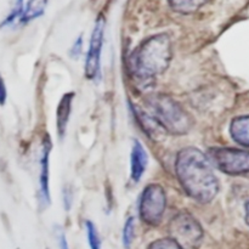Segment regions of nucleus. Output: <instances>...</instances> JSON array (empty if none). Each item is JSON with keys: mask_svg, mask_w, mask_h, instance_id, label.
<instances>
[{"mask_svg": "<svg viewBox=\"0 0 249 249\" xmlns=\"http://www.w3.org/2000/svg\"><path fill=\"white\" fill-rule=\"evenodd\" d=\"M175 172L182 189L195 201L209 203L219 192V180L203 152L187 147L178 153Z\"/></svg>", "mask_w": 249, "mask_h": 249, "instance_id": "1", "label": "nucleus"}, {"mask_svg": "<svg viewBox=\"0 0 249 249\" xmlns=\"http://www.w3.org/2000/svg\"><path fill=\"white\" fill-rule=\"evenodd\" d=\"M173 57L172 40L167 34L146 39L131 56V71L140 80H150L165 72Z\"/></svg>", "mask_w": 249, "mask_h": 249, "instance_id": "2", "label": "nucleus"}, {"mask_svg": "<svg viewBox=\"0 0 249 249\" xmlns=\"http://www.w3.org/2000/svg\"><path fill=\"white\" fill-rule=\"evenodd\" d=\"M43 145V152H41L40 160V178H39L40 199L43 204L49 206V203H50V189H49V160H50L51 150L50 139H46Z\"/></svg>", "mask_w": 249, "mask_h": 249, "instance_id": "8", "label": "nucleus"}, {"mask_svg": "<svg viewBox=\"0 0 249 249\" xmlns=\"http://www.w3.org/2000/svg\"><path fill=\"white\" fill-rule=\"evenodd\" d=\"M148 249H182L172 238H162V240L155 241L150 245Z\"/></svg>", "mask_w": 249, "mask_h": 249, "instance_id": "17", "label": "nucleus"}, {"mask_svg": "<svg viewBox=\"0 0 249 249\" xmlns=\"http://www.w3.org/2000/svg\"><path fill=\"white\" fill-rule=\"evenodd\" d=\"M48 1L49 0H28L23 10V14H22L21 21L26 23V22L32 21V19L43 15Z\"/></svg>", "mask_w": 249, "mask_h": 249, "instance_id": "13", "label": "nucleus"}, {"mask_svg": "<svg viewBox=\"0 0 249 249\" xmlns=\"http://www.w3.org/2000/svg\"><path fill=\"white\" fill-rule=\"evenodd\" d=\"M148 157L146 150L141 145L140 141L135 140L131 148L130 156V177L131 180L138 182L141 179V177L145 173L146 167H147Z\"/></svg>", "mask_w": 249, "mask_h": 249, "instance_id": "9", "label": "nucleus"}, {"mask_svg": "<svg viewBox=\"0 0 249 249\" xmlns=\"http://www.w3.org/2000/svg\"><path fill=\"white\" fill-rule=\"evenodd\" d=\"M211 157L219 170L228 175H242L249 173V151L237 148H213Z\"/></svg>", "mask_w": 249, "mask_h": 249, "instance_id": "6", "label": "nucleus"}, {"mask_svg": "<svg viewBox=\"0 0 249 249\" xmlns=\"http://www.w3.org/2000/svg\"><path fill=\"white\" fill-rule=\"evenodd\" d=\"M58 243H60V249H70L67 240H66V236L63 233H61L60 237H58Z\"/></svg>", "mask_w": 249, "mask_h": 249, "instance_id": "20", "label": "nucleus"}, {"mask_svg": "<svg viewBox=\"0 0 249 249\" xmlns=\"http://www.w3.org/2000/svg\"><path fill=\"white\" fill-rule=\"evenodd\" d=\"M105 26H106L105 18L100 16L96 19V22H95L91 38H90L89 50H88L87 53L84 68L85 77L90 80H95L100 74V63H101L102 45H104Z\"/></svg>", "mask_w": 249, "mask_h": 249, "instance_id": "7", "label": "nucleus"}, {"mask_svg": "<svg viewBox=\"0 0 249 249\" xmlns=\"http://www.w3.org/2000/svg\"><path fill=\"white\" fill-rule=\"evenodd\" d=\"M165 192L160 185L151 184L145 187L140 198V218L147 225L156 226L162 221L165 212Z\"/></svg>", "mask_w": 249, "mask_h": 249, "instance_id": "5", "label": "nucleus"}, {"mask_svg": "<svg viewBox=\"0 0 249 249\" xmlns=\"http://www.w3.org/2000/svg\"><path fill=\"white\" fill-rule=\"evenodd\" d=\"M209 0H168L170 7L180 14H194L198 11Z\"/></svg>", "mask_w": 249, "mask_h": 249, "instance_id": "12", "label": "nucleus"}, {"mask_svg": "<svg viewBox=\"0 0 249 249\" xmlns=\"http://www.w3.org/2000/svg\"><path fill=\"white\" fill-rule=\"evenodd\" d=\"M6 97H7L6 87H5L4 79H2L1 75H0V105H1V106L5 104V101H6Z\"/></svg>", "mask_w": 249, "mask_h": 249, "instance_id": "19", "label": "nucleus"}, {"mask_svg": "<svg viewBox=\"0 0 249 249\" xmlns=\"http://www.w3.org/2000/svg\"><path fill=\"white\" fill-rule=\"evenodd\" d=\"M74 94L68 92L62 96V99L58 102L57 109H56V128H57V134L60 139L65 136L66 130H67V124L70 121L71 111H72V102Z\"/></svg>", "mask_w": 249, "mask_h": 249, "instance_id": "10", "label": "nucleus"}, {"mask_svg": "<svg viewBox=\"0 0 249 249\" xmlns=\"http://www.w3.org/2000/svg\"><path fill=\"white\" fill-rule=\"evenodd\" d=\"M245 209H246V223L249 225V201L246 203Z\"/></svg>", "mask_w": 249, "mask_h": 249, "instance_id": "21", "label": "nucleus"}, {"mask_svg": "<svg viewBox=\"0 0 249 249\" xmlns=\"http://www.w3.org/2000/svg\"><path fill=\"white\" fill-rule=\"evenodd\" d=\"M134 233H135V219L133 216L126 219L123 228V246L126 249L130 248L134 240Z\"/></svg>", "mask_w": 249, "mask_h": 249, "instance_id": "14", "label": "nucleus"}, {"mask_svg": "<svg viewBox=\"0 0 249 249\" xmlns=\"http://www.w3.org/2000/svg\"><path fill=\"white\" fill-rule=\"evenodd\" d=\"M169 233L182 249H197L203 240V229L187 212H181L172 219Z\"/></svg>", "mask_w": 249, "mask_h": 249, "instance_id": "4", "label": "nucleus"}, {"mask_svg": "<svg viewBox=\"0 0 249 249\" xmlns=\"http://www.w3.org/2000/svg\"><path fill=\"white\" fill-rule=\"evenodd\" d=\"M87 226V235H88V241H89V246L91 249H101V240H100L99 232H97V229L91 221L88 220L85 223Z\"/></svg>", "mask_w": 249, "mask_h": 249, "instance_id": "15", "label": "nucleus"}, {"mask_svg": "<svg viewBox=\"0 0 249 249\" xmlns=\"http://www.w3.org/2000/svg\"><path fill=\"white\" fill-rule=\"evenodd\" d=\"M23 10H24L23 0H16L14 9L11 10V12H10L9 16L5 18L4 22H2V26H6V24H11L12 22L16 21L17 18L21 19L22 14H23Z\"/></svg>", "mask_w": 249, "mask_h": 249, "instance_id": "16", "label": "nucleus"}, {"mask_svg": "<svg viewBox=\"0 0 249 249\" xmlns=\"http://www.w3.org/2000/svg\"><path fill=\"white\" fill-rule=\"evenodd\" d=\"M230 134L235 142L245 147H249V116H240L232 119Z\"/></svg>", "mask_w": 249, "mask_h": 249, "instance_id": "11", "label": "nucleus"}, {"mask_svg": "<svg viewBox=\"0 0 249 249\" xmlns=\"http://www.w3.org/2000/svg\"><path fill=\"white\" fill-rule=\"evenodd\" d=\"M151 117L173 135H184L191 129L192 119L175 100L167 95H156L147 100Z\"/></svg>", "mask_w": 249, "mask_h": 249, "instance_id": "3", "label": "nucleus"}, {"mask_svg": "<svg viewBox=\"0 0 249 249\" xmlns=\"http://www.w3.org/2000/svg\"><path fill=\"white\" fill-rule=\"evenodd\" d=\"M82 46H83V39H82V36H78V39L74 41L72 49H71V56H72L73 58H78V56H79L80 53H82Z\"/></svg>", "mask_w": 249, "mask_h": 249, "instance_id": "18", "label": "nucleus"}]
</instances>
